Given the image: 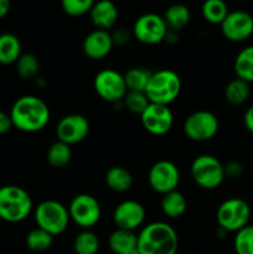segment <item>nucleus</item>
I'll return each mask as SVG.
<instances>
[{"label": "nucleus", "mask_w": 253, "mask_h": 254, "mask_svg": "<svg viewBox=\"0 0 253 254\" xmlns=\"http://www.w3.org/2000/svg\"><path fill=\"white\" fill-rule=\"evenodd\" d=\"M71 221L82 228H91L101 220L102 210L98 200L88 193H79L72 198L68 206Z\"/></svg>", "instance_id": "nucleus-9"}, {"label": "nucleus", "mask_w": 253, "mask_h": 254, "mask_svg": "<svg viewBox=\"0 0 253 254\" xmlns=\"http://www.w3.org/2000/svg\"><path fill=\"white\" fill-rule=\"evenodd\" d=\"M144 129L153 135H165L174 124V116L169 106L150 103L140 116Z\"/></svg>", "instance_id": "nucleus-15"}, {"label": "nucleus", "mask_w": 253, "mask_h": 254, "mask_svg": "<svg viewBox=\"0 0 253 254\" xmlns=\"http://www.w3.org/2000/svg\"><path fill=\"white\" fill-rule=\"evenodd\" d=\"M89 15L97 29L107 31L116 25L118 19V7L111 0H101L94 2Z\"/></svg>", "instance_id": "nucleus-18"}, {"label": "nucleus", "mask_w": 253, "mask_h": 254, "mask_svg": "<svg viewBox=\"0 0 253 254\" xmlns=\"http://www.w3.org/2000/svg\"><path fill=\"white\" fill-rule=\"evenodd\" d=\"M250 83L241 78H233L227 83L225 88V98L232 106H241L250 98Z\"/></svg>", "instance_id": "nucleus-25"}, {"label": "nucleus", "mask_w": 253, "mask_h": 254, "mask_svg": "<svg viewBox=\"0 0 253 254\" xmlns=\"http://www.w3.org/2000/svg\"><path fill=\"white\" fill-rule=\"evenodd\" d=\"M227 233L228 232H226L225 230H222V228L218 227L217 228V232H216V235H217L220 238H223V237H226V236H227Z\"/></svg>", "instance_id": "nucleus-41"}, {"label": "nucleus", "mask_w": 253, "mask_h": 254, "mask_svg": "<svg viewBox=\"0 0 253 254\" xmlns=\"http://www.w3.org/2000/svg\"><path fill=\"white\" fill-rule=\"evenodd\" d=\"M252 168H253V156H252Z\"/></svg>", "instance_id": "nucleus-43"}, {"label": "nucleus", "mask_w": 253, "mask_h": 254, "mask_svg": "<svg viewBox=\"0 0 253 254\" xmlns=\"http://www.w3.org/2000/svg\"><path fill=\"white\" fill-rule=\"evenodd\" d=\"M113 40L111 32L106 30H93L83 40L82 50L84 55L92 60H101L108 56L113 49Z\"/></svg>", "instance_id": "nucleus-17"}, {"label": "nucleus", "mask_w": 253, "mask_h": 254, "mask_svg": "<svg viewBox=\"0 0 253 254\" xmlns=\"http://www.w3.org/2000/svg\"><path fill=\"white\" fill-rule=\"evenodd\" d=\"M35 221L37 227L51 236H60L69 225L68 208L56 200H45L35 208Z\"/></svg>", "instance_id": "nucleus-5"}, {"label": "nucleus", "mask_w": 253, "mask_h": 254, "mask_svg": "<svg viewBox=\"0 0 253 254\" xmlns=\"http://www.w3.org/2000/svg\"><path fill=\"white\" fill-rule=\"evenodd\" d=\"M145 208L140 202L126 200L117 205L113 212V222L117 228L126 231H135L145 221Z\"/></svg>", "instance_id": "nucleus-16"}, {"label": "nucleus", "mask_w": 253, "mask_h": 254, "mask_svg": "<svg viewBox=\"0 0 253 254\" xmlns=\"http://www.w3.org/2000/svg\"><path fill=\"white\" fill-rule=\"evenodd\" d=\"M112 40H113L114 46H124L129 42L130 40V32L126 29H123V27H119V29H116L113 32H111Z\"/></svg>", "instance_id": "nucleus-36"}, {"label": "nucleus", "mask_w": 253, "mask_h": 254, "mask_svg": "<svg viewBox=\"0 0 253 254\" xmlns=\"http://www.w3.org/2000/svg\"><path fill=\"white\" fill-rule=\"evenodd\" d=\"M243 165L237 160H231L223 164V173H225V180H237L243 175Z\"/></svg>", "instance_id": "nucleus-35"}, {"label": "nucleus", "mask_w": 253, "mask_h": 254, "mask_svg": "<svg viewBox=\"0 0 253 254\" xmlns=\"http://www.w3.org/2000/svg\"><path fill=\"white\" fill-rule=\"evenodd\" d=\"M252 217H253V212H252Z\"/></svg>", "instance_id": "nucleus-44"}, {"label": "nucleus", "mask_w": 253, "mask_h": 254, "mask_svg": "<svg viewBox=\"0 0 253 254\" xmlns=\"http://www.w3.org/2000/svg\"><path fill=\"white\" fill-rule=\"evenodd\" d=\"M16 72L22 79L35 81L40 72L39 59L34 54H22L16 61Z\"/></svg>", "instance_id": "nucleus-30"}, {"label": "nucleus", "mask_w": 253, "mask_h": 254, "mask_svg": "<svg viewBox=\"0 0 253 254\" xmlns=\"http://www.w3.org/2000/svg\"><path fill=\"white\" fill-rule=\"evenodd\" d=\"M148 181L155 192L165 195L178 189L180 183V171L173 161L159 160L149 170Z\"/></svg>", "instance_id": "nucleus-12"}, {"label": "nucleus", "mask_w": 253, "mask_h": 254, "mask_svg": "<svg viewBox=\"0 0 253 254\" xmlns=\"http://www.w3.org/2000/svg\"><path fill=\"white\" fill-rule=\"evenodd\" d=\"M32 211V200L26 190L20 186L0 188V220L17 223L27 218Z\"/></svg>", "instance_id": "nucleus-3"}, {"label": "nucleus", "mask_w": 253, "mask_h": 254, "mask_svg": "<svg viewBox=\"0 0 253 254\" xmlns=\"http://www.w3.org/2000/svg\"><path fill=\"white\" fill-rule=\"evenodd\" d=\"M138 235L133 231L117 228L111 233L108 238V246L114 254H124L136 250Z\"/></svg>", "instance_id": "nucleus-20"}, {"label": "nucleus", "mask_w": 253, "mask_h": 254, "mask_svg": "<svg viewBox=\"0 0 253 254\" xmlns=\"http://www.w3.org/2000/svg\"><path fill=\"white\" fill-rule=\"evenodd\" d=\"M237 78L243 79L247 83H253V45L241 50L233 64Z\"/></svg>", "instance_id": "nucleus-24"}, {"label": "nucleus", "mask_w": 253, "mask_h": 254, "mask_svg": "<svg viewBox=\"0 0 253 254\" xmlns=\"http://www.w3.org/2000/svg\"><path fill=\"white\" fill-rule=\"evenodd\" d=\"M243 124L250 133L253 134V104L246 111L243 116Z\"/></svg>", "instance_id": "nucleus-38"}, {"label": "nucleus", "mask_w": 253, "mask_h": 254, "mask_svg": "<svg viewBox=\"0 0 253 254\" xmlns=\"http://www.w3.org/2000/svg\"><path fill=\"white\" fill-rule=\"evenodd\" d=\"M88 133L89 122L82 114H67L60 119L56 127L59 140L69 146L83 141Z\"/></svg>", "instance_id": "nucleus-14"}, {"label": "nucleus", "mask_w": 253, "mask_h": 254, "mask_svg": "<svg viewBox=\"0 0 253 254\" xmlns=\"http://www.w3.org/2000/svg\"><path fill=\"white\" fill-rule=\"evenodd\" d=\"M99 251V238L92 231H82L73 241L74 254H97Z\"/></svg>", "instance_id": "nucleus-29"}, {"label": "nucleus", "mask_w": 253, "mask_h": 254, "mask_svg": "<svg viewBox=\"0 0 253 254\" xmlns=\"http://www.w3.org/2000/svg\"><path fill=\"white\" fill-rule=\"evenodd\" d=\"M46 158H47V161H49V164L52 166V168H56V169L63 168V166H66L67 164L71 161V158H72L71 146L62 143V141L60 140L55 141V143H52L51 145H50V148L47 149Z\"/></svg>", "instance_id": "nucleus-28"}, {"label": "nucleus", "mask_w": 253, "mask_h": 254, "mask_svg": "<svg viewBox=\"0 0 253 254\" xmlns=\"http://www.w3.org/2000/svg\"><path fill=\"white\" fill-rule=\"evenodd\" d=\"M220 123L215 113L206 109L191 113L184 122V133L193 141H207L217 134Z\"/></svg>", "instance_id": "nucleus-8"}, {"label": "nucleus", "mask_w": 253, "mask_h": 254, "mask_svg": "<svg viewBox=\"0 0 253 254\" xmlns=\"http://www.w3.org/2000/svg\"><path fill=\"white\" fill-rule=\"evenodd\" d=\"M0 221H1V220H0Z\"/></svg>", "instance_id": "nucleus-45"}, {"label": "nucleus", "mask_w": 253, "mask_h": 254, "mask_svg": "<svg viewBox=\"0 0 253 254\" xmlns=\"http://www.w3.org/2000/svg\"><path fill=\"white\" fill-rule=\"evenodd\" d=\"M93 87L96 93L102 99L111 103L123 101L128 92L124 76L113 68H104L99 71L93 79Z\"/></svg>", "instance_id": "nucleus-10"}, {"label": "nucleus", "mask_w": 253, "mask_h": 254, "mask_svg": "<svg viewBox=\"0 0 253 254\" xmlns=\"http://www.w3.org/2000/svg\"><path fill=\"white\" fill-rule=\"evenodd\" d=\"M35 83H36L37 87H41V88H44V87L47 86L46 79H45L44 77H41V76H39L36 79H35Z\"/></svg>", "instance_id": "nucleus-40"}, {"label": "nucleus", "mask_w": 253, "mask_h": 254, "mask_svg": "<svg viewBox=\"0 0 253 254\" xmlns=\"http://www.w3.org/2000/svg\"><path fill=\"white\" fill-rule=\"evenodd\" d=\"M153 72L143 67H133L129 68L124 76L126 89L130 92H145L148 82Z\"/></svg>", "instance_id": "nucleus-27"}, {"label": "nucleus", "mask_w": 253, "mask_h": 254, "mask_svg": "<svg viewBox=\"0 0 253 254\" xmlns=\"http://www.w3.org/2000/svg\"><path fill=\"white\" fill-rule=\"evenodd\" d=\"M181 78L175 71L169 68L153 72L146 86L145 94L150 103L169 106L181 92Z\"/></svg>", "instance_id": "nucleus-4"}, {"label": "nucleus", "mask_w": 253, "mask_h": 254, "mask_svg": "<svg viewBox=\"0 0 253 254\" xmlns=\"http://www.w3.org/2000/svg\"><path fill=\"white\" fill-rule=\"evenodd\" d=\"M252 211L250 205L240 197H231L223 201L216 211V221L218 227L226 232H238L248 226Z\"/></svg>", "instance_id": "nucleus-6"}, {"label": "nucleus", "mask_w": 253, "mask_h": 254, "mask_svg": "<svg viewBox=\"0 0 253 254\" xmlns=\"http://www.w3.org/2000/svg\"><path fill=\"white\" fill-rule=\"evenodd\" d=\"M228 12L230 10L223 0H206L201 6V14L203 19L210 24L221 25Z\"/></svg>", "instance_id": "nucleus-26"}, {"label": "nucleus", "mask_w": 253, "mask_h": 254, "mask_svg": "<svg viewBox=\"0 0 253 254\" xmlns=\"http://www.w3.org/2000/svg\"><path fill=\"white\" fill-rule=\"evenodd\" d=\"M10 10V1L9 0H0V19L6 16Z\"/></svg>", "instance_id": "nucleus-39"}, {"label": "nucleus", "mask_w": 253, "mask_h": 254, "mask_svg": "<svg viewBox=\"0 0 253 254\" xmlns=\"http://www.w3.org/2000/svg\"><path fill=\"white\" fill-rule=\"evenodd\" d=\"M221 32L232 42L245 41L253 35V16L245 10L230 11L221 24Z\"/></svg>", "instance_id": "nucleus-13"}, {"label": "nucleus", "mask_w": 253, "mask_h": 254, "mask_svg": "<svg viewBox=\"0 0 253 254\" xmlns=\"http://www.w3.org/2000/svg\"><path fill=\"white\" fill-rule=\"evenodd\" d=\"M161 211L164 215L169 218H179L186 212L188 208V201L184 193L175 190L171 192L163 195L160 202Z\"/></svg>", "instance_id": "nucleus-22"}, {"label": "nucleus", "mask_w": 253, "mask_h": 254, "mask_svg": "<svg viewBox=\"0 0 253 254\" xmlns=\"http://www.w3.org/2000/svg\"><path fill=\"white\" fill-rule=\"evenodd\" d=\"M168 30L163 16L155 12L140 15L133 25L134 36L144 45H156L164 41Z\"/></svg>", "instance_id": "nucleus-11"}, {"label": "nucleus", "mask_w": 253, "mask_h": 254, "mask_svg": "<svg viewBox=\"0 0 253 254\" xmlns=\"http://www.w3.org/2000/svg\"><path fill=\"white\" fill-rule=\"evenodd\" d=\"M163 19L169 30L179 31L188 26L190 22V9L184 4H173L165 10Z\"/></svg>", "instance_id": "nucleus-23"}, {"label": "nucleus", "mask_w": 253, "mask_h": 254, "mask_svg": "<svg viewBox=\"0 0 253 254\" xmlns=\"http://www.w3.org/2000/svg\"><path fill=\"white\" fill-rule=\"evenodd\" d=\"M73 254H74V253H73Z\"/></svg>", "instance_id": "nucleus-46"}, {"label": "nucleus", "mask_w": 253, "mask_h": 254, "mask_svg": "<svg viewBox=\"0 0 253 254\" xmlns=\"http://www.w3.org/2000/svg\"><path fill=\"white\" fill-rule=\"evenodd\" d=\"M124 254H139L138 251H131V252H128V253H124Z\"/></svg>", "instance_id": "nucleus-42"}, {"label": "nucleus", "mask_w": 253, "mask_h": 254, "mask_svg": "<svg viewBox=\"0 0 253 254\" xmlns=\"http://www.w3.org/2000/svg\"><path fill=\"white\" fill-rule=\"evenodd\" d=\"M190 171L193 183L206 190L217 189L225 181L223 164L213 155L203 154L193 159Z\"/></svg>", "instance_id": "nucleus-7"}, {"label": "nucleus", "mask_w": 253, "mask_h": 254, "mask_svg": "<svg viewBox=\"0 0 253 254\" xmlns=\"http://www.w3.org/2000/svg\"><path fill=\"white\" fill-rule=\"evenodd\" d=\"M106 185L114 192H126L133 186V176L128 169L123 166H112L104 176Z\"/></svg>", "instance_id": "nucleus-19"}, {"label": "nucleus", "mask_w": 253, "mask_h": 254, "mask_svg": "<svg viewBox=\"0 0 253 254\" xmlns=\"http://www.w3.org/2000/svg\"><path fill=\"white\" fill-rule=\"evenodd\" d=\"M21 55V42L19 37L10 32L0 35V64H16Z\"/></svg>", "instance_id": "nucleus-21"}, {"label": "nucleus", "mask_w": 253, "mask_h": 254, "mask_svg": "<svg viewBox=\"0 0 253 254\" xmlns=\"http://www.w3.org/2000/svg\"><path fill=\"white\" fill-rule=\"evenodd\" d=\"M93 4V0H63L61 6L69 16H82L84 14H89Z\"/></svg>", "instance_id": "nucleus-34"}, {"label": "nucleus", "mask_w": 253, "mask_h": 254, "mask_svg": "<svg viewBox=\"0 0 253 254\" xmlns=\"http://www.w3.org/2000/svg\"><path fill=\"white\" fill-rule=\"evenodd\" d=\"M9 114L12 126L25 133L42 130L50 121V109L46 102L31 94L17 98Z\"/></svg>", "instance_id": "nucleus-1"}, {"label": "nucleus", "mask_w": 253, "mask_h": 254, "mask_svg": "<svg viewBox=\"0 0 253 254\" xmlns=\"http://www.w3.org/2000/svg\"><path fill=\"white\" fill-rule=\"evenodd\" d=\"M52 243H54V236L39 227L30 231L26 236V246L32 252H46L47 250L51 248Z\"/></svg>", "instance_id": "nucleus-31"}, {"label": "nucleus", "mask_w": 253, "mask_h": 254, "mask_svg": "<svg viewBox=\"0 0 253 254\" xmlns=\"http://www.w3.org/2000/svg\"><path fill=\"white\" fill-rule=\"evenodd\" d=\"M179 236L173 226L163 221L148 223L138 233L139 254H176Z\"/></svg>", "instance_id": "nucleus-2"}, {"label": "nucleus", "mask_w": 253, "mask_h": 254, "mask_svg": "<svg viewBox=\"0 0 253 254\" xmlns=\"http://www.w3.org/2000/svg\"><path fill=\"white\" fill-rule=\"evenodd\" d=\"M12 122L10 118V114L0 111V135L7 133L12 128Z\"/></svg>", "instance_id": "nucleus-37"}, {"label": "nucleus", "mask_w": 253, "mask_h": 254, "mask_svg": "<svg viewBox=\"0 0 253 254\" xmlns=\"http://www.w3.org/2000/svg\"><path fill=\"white\" fill-rule=\"evenodd\" d=\"M233 248L236 254H253V226L248 225L236 232Z\"/></svg>", "instance_id": "nucleus-32"}, {"label": "nucleus", "mask_w": 253, "mask_h": 254, "mask_svg": "<svg viewBox=\"0 0 253 254\" xmlns=\"http://www.w3.org/2000/svg\"><path fill=\"white\" fill-rule=\"evenodd\" d=\"M124 107L128 109L130 113L133 114H139L141 116L144 111L146 109V107L150 104L148 97H146L145 92H126V97L123 99Z\"/></svg>", "instance_id": "nucleus-33"}]
</instances>
